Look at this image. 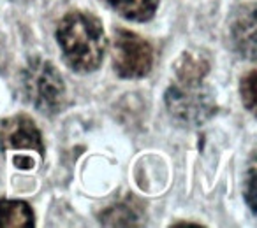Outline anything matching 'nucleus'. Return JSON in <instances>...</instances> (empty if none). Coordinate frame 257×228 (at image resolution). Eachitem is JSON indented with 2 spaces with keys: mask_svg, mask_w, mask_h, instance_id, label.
Returning <instances> with one entry per match:
<instances>
[{
  "mask_svg": "<svg viewBox=\"0 0 257 228\" xmlns=\"http://www.w3.org/2000/svg\"><path fill=\"white\" fill-rule=\"evenodd\" d=\"M57 39L69 67L78 72L99 68L106 53V36L100 22L85 11H71L62 18Z\"/></svg>",
  "mask_w": 257,
  "mask_h": 228,
  "instance_id": "obj_1",
  "label": "nucleus"
},
{
  "mask_svg": "<svg viewBox=\"0 0 257 228\" xmlns=\"http://www.w3.org/2000/svg\"><path fill=\"white\" fill-rule=\"evenodd\" d=\"M22 90L25 98L44 114H55L65 104V84L51 62L34 58L22 72Z\"/></svg>",
  "mask_w": 257,
  "mask_h": 228,
  "instance_id": "obj_2",
  "label": "nucleus"
},
{
  "mask_svg": "<svg viewBox=\"0 0 257 228\" xmlns=\"http://www.w3.org/2000/svg\"><path fill=\"white\" fill-rule=\"evenodd\" d=\"M166 106L173 118L189 126L206 123L217 112V102L208 86L178 81L166 92Z\"/></svg>",
  "mask_w": 257,
  "mask_h": 228,
  "instance_id": "obj_3",
  "label": "nucleus"
},
{
  "mask_svg": "<svg viewBox=\"0 0 257 228\" xmlns=\"http://www.w3.org/2000/svg\"><path fill=\"white\" fill-rule=\"evenodd\" d=\"M154 65V50L150 42L131 30H114L113 67L120 78H145Z\"/></svg>",
  "mask_w": 257,
  "mask_h": 228,
  "instance_id": "obj_4",
  "label": "nucleus"
},
{
  "mask_svg": "<svg viewBox=\"0 0 257 228\" xmlns=\"http://www.w3.org/2000/svg\"><path fill=\"white\" fill-rule=\"evenodd\" d=\"M0 150H34L44 156L39 128L25 114H16L0 123Z\"/></svg>",
  "mask_w": 257,
  "mask_h": 228,
  "instance_id": "obj_5",
  "label": "nucleus"
},
{
  "mask_svg": "<svg viewBox=\"0 0 257 228\" xmlns=\"http://www.w3.org/2000/svg\"><path fill=\"white\" fill-rule=\"evenodd\" d=\"M232 40L241 54L248 58L255 56V16L253 4H245L236 12L231 25Z\"/></svg>",
  "mask_w": 257,
  "mask_h": 228,
  "instance_id": "obj_6",
  "label": "nucleus"
},
{
  "mask_svg": "<svg viewBox=\"0 0 257 228\" xmlns=\"http://www.w3.org/2000/svg\"><path fill=\"white\" fill-rule=\"evenodd\" d=\"M0 226L27 228L34 226V212L22 200H0Z\"/></svg>",
  "mask_w": 257,
  "mask_h": 228,
  "instance_id": "obj_7",
  "label": "nucleus"
},
{
  "mask_svg": "<svg viewBox=\"0 0 257 228\" xmlns=\"http://www.w3.org/2000/svg\"><path fill=\"white\" fill-rule=\"evenodd\" d=\"M107 4L125 20L147 22L157 12L159 0H106Z\"/></svg>",
  "mask_w": 257,
  "mask_h": 228,
  "instance_id": "obj_8",
  "label": "nucleus"
},
{
  "mask_svg": "<svg viewBox=\"0 0 257 228\" xmlns=\"http://www.w3.org/2000/svg\"><path fill=\"white\" fill-rule=\"evenodd\" d=\"M208 70H210L208 60L196 53H183L175 64L176 78L182 82H201Z\"/></svg>",
  "mask_w": 257,
  "mask_h": 228,
  "instance_id": "obj_9",
  "label": "nucleus"
},
{
  "mask_svg": "<svg viewBox=\"0 0 257 228\" xmlns=\"http://www.w3.org/2000/svg\"><path fill=\"white\" fill-rule=\"evenodd\" d=\"M141 204L134 206V198H127L120 204L107 207L102 214H100V221L104 224H138L141 220Z\"/></svg>",
  "mask_w": 257,
  "mask_h": 228,
  "instance_id": "obj_10",
  "label": "nucleus"
},
{
  "mask_svg": "<svg viewBox=\"0 0 257 228\" xmlns=\"http://www.w3.org/2000/svg\"><path fill=\"white\" fill-rule=\"evenodd\" d=\"M241 98L246 109H255V70L253 68L241 79Z\"/></svg>",
  "mask_w": 257,
  "mask_h": 228,
  "instance_id": "obj_11",
  "label": "nucleus"
},
{
  "mask_svg": "<svg viewBox=\"0 0 257 228\" xmlns=\"http://www.w3.org/2000/svg\"><path fill=\"white\" fill-rule=\"evenodd\" d=\"M246 202L255 210V167H253V162L250 165L248 178H246Z\"/></svg>",
  "mask_w": 257,
  "mask_h": 228,
  "instance_id": "obj_12",
  "label": "nucleus"
},
{
  "mask_svg": "<svg viewBox=\"0 0 257 228\" xmlns=\"http://www.w3.org/2000/svg\"><path fill=\"white\" fill-rule=\"evenodd\" d=\"M16 167H20V168H32V158H29V156H16Z\"/></svg>",
  "mask_w": 257,
  "mask_h": 228,
  "instance_id": "obj_13",
  "label": "nucleus"
}]
</instances>
